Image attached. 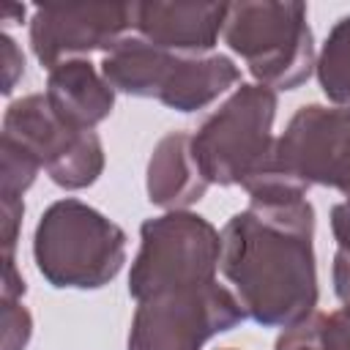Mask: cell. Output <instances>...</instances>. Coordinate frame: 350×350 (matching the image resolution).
I'll use <instances>...</instances> for the list:
<instances>
[{
  "label": "cell",
  "instance_id": "cell-1",
  "mask_svg": "<svg viewBox=\"0 0 350 350\" xmlns=\"http://www.w3.org/2000/svg\"><path fill=\"white\" fill-rule=\"evenodd\" d=\"M219 271L249 320L290 328L320 301L314 262V208L306 197H260L221 230Z\"/></svg>",
  "mask_w": 350,
  "mask_h": 350
},
{
  "label": "cell",
  "instance_id": "cell-2",
  "mask_svg": "<svg viewBox=\"0 0 350 350\" xmlns=\"http://www.w3.org/2000/svg\"><path fill=\"white\" fill-rule=\"evenodd\" d=\"M33 260L57 290H98L126 262V232L93 205L66 197L41 213L33 232Z\"/></svg>",
  "mask_w": 350,
  "mask_h": 350
},
{
  "label": "cell",
  "instance_id": "cell-3",
  "mask_svg": "<svg viewBox=\"0 0 350 350\" xmlns=\"http://www.w3.org/2000/svg\"><path fill=\"white\" fill-rule=\"evenodd\" d=\"M221 38L246 63L257 85L271 90L301 88L317 63L309 11L304 3H227Z\"/></svg>",
  "mask_w": 350,
  "mask_h": 350
},
{
  "label": "cell",
  "instance_id": "cell-4",
  "mask_svg": "<svg viewBox=\"0 0 350 350\" xmlns=\"http://www.w3.org/2000/svg\"><path fill=\"white\" fill-rule=\"evenodd\" d=\"M276 107V90L241 82L227 101L202 120L191 134V150L208 183L246 189L271 170Z\"/></svg>",
  "mask_w": 350,
  "mask_h": 350
},
{
  "label": "cell",
  "instance_id": "cell-5",
  "mask_svg": "<svg viewBox=\"0 0 350 350\" xmlns=\"http://www.w3.org/2000/svg\"><path fill=\"white\" fill-rule=\"evenodd\" d=\"M221 232L200 213L167 211L139 227V252L129 273V295L145 301L156 293L216 282Z\"/></svg>",
  "mask_w": 350,
  "mask_h": 350
},
{
  "label": "cell",
  "instance_id": "cell-6",
  "mask_svg": "<svg viewBox=\"0 0 350 350\" xmlns=\"http://www.w3.org/2000/svg\"><path fill=\"white\" fill-rule=\"evenodd\" d=\"M246 320L235 293L219 282L137 301L126 350H202L208 339Z\"/></svg>",
  "mask_w": 350,
  "mask_h": 350
},
{
  "label": "cell",
  "instance_id": "cell-7",
  "mask_svg": "<svg viewBox=\"0 0 350 350\" xmlns=\"http://www.w3.org/2000/svg\"><path fill=\"white\" fill-rule=\"evenodd\" d=\"M19 142L46 170L60 189H88L104 172V145L96 131L66 126L49 107L44 93H30L8 104L3 115V134Z\"/></svg>",
  "mask_w": 350,
  "mask_h": 350
},
{
  "label": "cell",
  "instance_id": "cell-8",
  "mask_svg": "<svg viewBox=\"0 0 350 350\" xmlns=\"http://www.w3.org/2000/svg\"><path fill=\"white\" fill-rule=\"evenodd\" d=\"M273 164L306 191L331 186L350 202V107H301L276 137Z\"/></svg>",
  "mask_w": 350,
  "mask_h": 350
},
{
  "label": "cell",
  "instance_id": "cell-9",
  "mask_svg": "<svg viewBox=\"0 0 350 350\" xmlns=\"http://www.w3.org/2000/svg\"><path fill=\"white\" fill-rule=\"evenodd\" d=\"M129 30H134V3L38 5L30 19V46L41 68L52 71L90 52H109Z\"/></svg>",
  "mask_w": 350,
  "mask_h": 350
},
{
  "label": "cell",
  "instance_id": "cell-10",
  "mask_svg": "<svg viewBox=\"0 0 350 350\" xmlns=\"http://www.w3.org/2000/svg\"><path fill=\"white\" fill-rule=\"evenodd\" d=\"M227 3H134V30L178 55H211L224 27Z\"/></svg>",
  "mask_w": 350,
  "mask_h": 350
},
{
  "label": "cell",
  "instance_id": "cell-11",
  "mask_svg": "<svg viewBox=\"0 0 350 350\" xmlns=\"http://www.w3.org/2000/svg\"><path fill=\"white\" fill-rule=\"evenodd\" d=\"M52 112L71 129L93 131L115 109V90L88 57L66 60L46 74L44 90Z\"/></svg>",
  "mask_w": 350,
  "mask_h": 350
},
{
  "label": "cell",
  "instance_id": "cell-12",
  "mask_svg": "<svg viewBox=\"0 0 350 350\" xmlns=\"http://www.w3.org/2000/svg\"><path fill=\"white\" fill-rule=\"evenodd\" d=\"M208 186L194 159L189 131H170L153 145L145 175L148 200L153 205L164 211H189V205L205 197Z\"/></svg>",
  "mask_w": 350,
  "mask_h": 350
},
{
  "label": "cell",
  "instance_id": "cell-13",
  "mask_svg": "<svg viewBox=\"0 0 350 350\" xmlns=\"http://www.w3.org/2000/svg\"><path fill=\"white\" fill-rule=\"evenodd\" d=\"M175 57H178V52L161 49V46L145 41L142 36L129 33L109 52H104L101 74L115 93L159 101Z\"/></svg>",
  "mask_w": 350,
  "mask_h": 350
},
{
  "label": "cell",
  "instance_id": "cell-14",
  "mask_svg": "<svg viewBox=\"0 0 350 350\" xmlns=\"http://www.w3.org/2000/svg\"><path fill=\"white\" fill-rule=\"evenodd\" d=\"M241 82V68L227 55H178L159 101L175 112H197Z\"/></svg>",
  "mask_w": 350,
  "mask_h": 350
},
{
  "label": "cell",
  "instance_id": "cell-15",
  "mask_svg": "<svg viewBox=\"0 0 350 350\" xmlns=\"http://www.w3.org/2000/svg\"><path fill=\"white\" fill-rule=\"evenodd\" d=\"M273 350H350V304L334 312H314L284 328Z\"/></svg>",
  "mask_w": 350,
  "mask_h": 350
},
{
  "label": "cell",
  "instance_id": "cell-16",
  "mask_svg": "<svg viewBox=\"0 0 350 350\" xmlns=\"http://www.w3.org/2000/svg\"><path fill=\"white\" fill-rule=\"evenodd\" d=\"M314 74L331 104L350 107V14L328 30L314 63Z\"/></svg>",
  "mask_w": 350,
  "mask_h": 350
},
{
  "label": "cell",
  "instance_id": "cell-17",
  "mask_svg": "<svg viewBox=\"0 0 350 350\" xmlns=\"http://www.w3.org/2000/svg\"><path fill=\"white\" fill-rule=\"evenodd\" d=\"M41 164L19 142L0 137V200H22V194L36 183Z\"/></svg>",
  "mask_w": 350,
  "mask_h": 350
},
{
  "label": "cell",
  "instance_id": "cell-18",
  "mask_svg": "<svg viewBox=\"0 0 350 350\" xmlns=\"http://www.w3.org/2000/svg\"><path fill=\"white\" fill-rule=\"evenodd\" d=\"M3 350H25L30 336H33V317L22 298L16 301H3Z\"/></svg>",
  "mask_w": 350,
  "mask_h": 350
},
{
  "label": "cell",
  "instance_id": "cell-19",
  "mask_svg": "<svg viewBox=\"0 0 350 350\" xmlns=\"http://www.w3.org/2000/svg\"><path fill=\"white\" fill-rule=\"evenodd\" d=\"M0 230H3V257H11L19 241L22 216H25V200H0Z\"/></svg>",
  "mask_w": 350,
  "mask_h": 350
},
{
  "label": "cell",
  "instance_id": "cell-20",
  "mask_svg": "<svg viewBox=\"0 0 350 350\" xmlns=\"http://www.w3.org/2000/svg\"><path fill=\"white\" fill-rule=\"evenodd\" d=\"M0 49H3V93L8 96L25 74V55L8 33L0 36Z\"/></svg>",
  "mask_w": 350,
  "mask_h": 350
},
{
  "label": "cell",
  "instance_id": "cell-21",
  "mask_svg": "<svg viewBox=\"0 0 350 350\" xmlns=\"http://www.w3.org/2000/svg\"><path fill=\"white\" fill-rule=\"evenodd\" d=\"M331 232L336 241V252L350 257V202H336L331 208Z\"/></svg>",
  "mask_w": 350,
  "mask_h": 350
},
{
  "label": "cell",
  "instance_id": "cell-22",
  "mask_svg": "<svg viewBox=\"0 0 350 350\" xmlns=\"http://www.w3.org/2000/svg\"><path fill=\"white\" fill-rule=\"evenodd\" d=\"M0 290H3V301H16V298H22L27 293V284H25L19 268H16V257L14 254L3 257V287Z\"/></svg>",
  "mask_w": 350,
  "mask_h": 350
},
{
  "label": "cell",
  "instance_id": "cell-23",
  "mask_svg": "<svg viewBox=\"0 0 350 350\" xmlns=\"http://www.w3.org/2000/svg\"><path fill=\"white\" fill-rule=\"evenodd\" d=\"M331 279H334V293L342 304H350V257H345L342 252L334 254V265H331Z\"/></svg>",
  "mask_w": 350,
  "mask_h": 350
},
{
  "label": "cell",
  "instance_id": "cell-24",
  "mask_svg": "<svg viewBox=\"0 0 350 350\" xmlns=\"http://www.w3.org/2000/svg\"><path fill=\"white\" fill-rule=\"evenodd\" d=\"M219 350H235V347H219Z\"/></svg>",
  "mask_w": 350,
  "mask_h": 350
}]
</instances>
